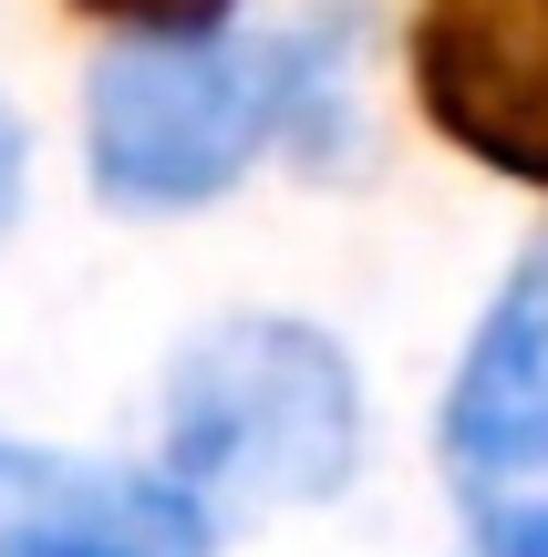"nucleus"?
Segmentation results:
<instances>
[{
  "label": "nucleus",
  "mask_w": 548,
  "mask_h": 557,
  "mask_svg": "<svg viewBox=\"0 0 548 557\" xmlns=\"http://www.w3.org/2000/svg\"><path fill=\"white\" fill-rule=\"evenodd\" d=\"M476 557H548V537H517V547H476Z\"/></svg>",
  "instance_id": "9"
},
{
  "label": "nucleus",
  "mask_w": 548,
  "mask_h": 557,
  "mask_svg": "<svg viewBox=\"0 0 548 557\" xmlns=\"http://www.w3.org/2000/svg\"><path fill=\"white\" fill-rule=\"evenodd\" d=\"M218 527L166 475L114 465H41L32 496L0 517V557H207Z\"/></svg>",
  "instance_id": "5"
},
{
  "label": "nucleus",
  "mask_w": 548,
  "mask_h": 557,
  "mask_svg": "<svg viewBox=\"0 0 548 557\" xmlns=\"http://www.w3.org/2000/svg\"><path fill=\"white\" fill-rule=\"evenodd\" d=\"M73 11H94V21H114L124 41H207L239 0H73Z\"/></svg>",
  "instance_id": "6"
},
{
  "label": "nucleus",
  "mask_w": 548,
  "mask_h": 557,
  "mask_svg": "<svg viewBox=\"0 0 548 557\" xmlns=\"http://www.w3.org/2000/svg\"><path fill=\"white\" fill-rule=\"evenodd\" d=\"M280 73H290L280 52H248L228 32L103 52L94 94H83V156H94L103 207L186 218V207L228 197L259 165V145L290 124Z\"/></svg>",
  "instance_id": "2"
},
{
  "label": "nucleus",
  "mask_w": 548,
  "mask_h": 557,
  "mask_svg": "<svg viewBox=\"0 0 548 557\" xmlns=\"http://www.w3.org/2000/svg\"><path fill=\"white\" fill-rule=\"evenodd\" d=\"M156 475L207 527L301 517L363 475V372L310 320H218L166 372V455Z\"/></svg>",
  "instance_id": "1"
},
{
  "label": "nucleus",
  "mask_w": 548,
  "mask_h": 557,
  "mask_svg": "<svg viewBox=\"0 0 548 557\" xmlns=\"http://www.w3.org/2000/svg\"><path fill=\"white\" fill-rule=\"evenodd\" d=\"M32 475H41V465L21 455V444H0V506H11V496H21V485H32Z\"/></svg>",
  "instance_id": "8"
},
{
  "label": "nucleus",
  "mask_w": 548,
  "mask_h": 557,
  "mask_svg": "<svg viewBox=\"0 0 548 557\" xmlns=\"http://www.w3.org/2000/svg\"><path fill=\"white\" fill-rule=\"evenodd\" d=\"M414 103L455 156L548 186V0H425Z\"/></svg>",
  "instance_id": "4"
},
{
  "label": "nucleus",
  "mask_w": 548,
  "mask_h": 557,
  "mask_svg": "<svg viewBox=\"0 0 548 557\" xmlns=\"http://www.w3.org/2000/svg\"><path fill=\"white\" fill-rule=\"evenodd\" d=\"M21 197H32V135H21V114L0 103V238L21 227Z\"/></svg>",
  "instance_id": "7"
},
{
  "label": "nucleus",
  "mask_w": 548,
  "mask_h": 557,
  "mask_svg": "<svg viewBox=\"0 0 548 557\" xmlns=\"http://www.w3.org/2000/svg\"><path fill=\"white\" fill-rule=\"evenodd\" d=\"M435 455H446V485L476 547L548 537V238L497 278L487 320L446 382Z\"/></svg>",
  "instance_id": "3"
}]
</instances>
